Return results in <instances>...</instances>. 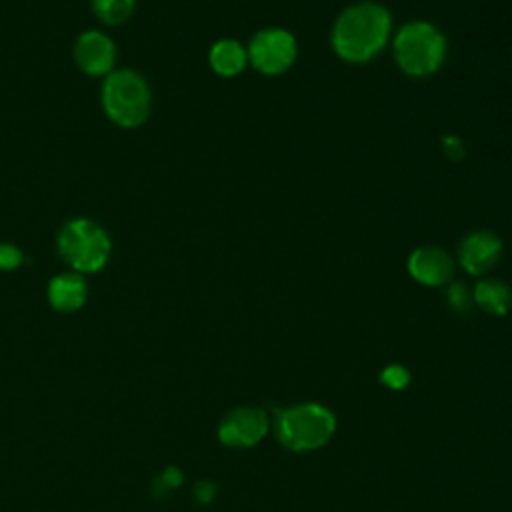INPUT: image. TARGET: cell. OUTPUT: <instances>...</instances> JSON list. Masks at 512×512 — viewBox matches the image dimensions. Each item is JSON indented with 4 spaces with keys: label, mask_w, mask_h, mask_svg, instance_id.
<instances>
[{
    "label": "cell",
    "mask_w": 512,
    "mask_h": 512,
    "mask_svg": "<svg viewBox=\"0 0 512 512\" xmlns=\"http://www.w3.org/2000/svg\"><path fill=\"white\" fill-rule=\"evenodd\" d=\"M160 480H162V484H164L168 490H172V488H178V486L182 484L184 474H182V470H180L178 466H166V468L162 470V474H160Z\"/></svg>",
    "instance_id": "obj_19"
},
{
    "label": "cell",
    "mask_w": 512,
    "mask_h": 512,
    "mask_svg": "<svg viewBox=\"0 0 512 512\" xmlns=\"http://www.w3.org/2000/svg\"><path fill=\"white\" fill-rule=\"evenodd\" d=\"M194 496H196V500H198L200 504L212 502L214 496H216V484L210 482V480H200V482H196V486H194Z\"/></svg>",
    "instance_id": "obj_18"
},
{
    "label": "cell",
    "mask_w": 512,
    "mask_h": 512,
    "mask_svg": "<svg viewBox=\"0 0 512 512\" xmlns=\"http://www.w3.org/2000/svg\"><path fill=\"white\" fill-rule=\"evenodd\" d=\"M442 146H444L446 156H450L452 160H460V158L464 156V146H462V142H460L458 136H446V138L442 140Z\"/></svg>",
    "instance_id": "obj_20"
},
{
    "label": "cell",
    "mask_w": 512,
    "mask_h": 512,
    "mask_svg": "<svg viewBox=\"0 0 512 512\" xmlns=\"http://www.w3.org/2000/svg\"><path fill=\"white\" fill-rule=\"evenodd\" d=\"M56 248L62 260L78 274L100 272L112 254L108 232L90 218H72L64 222L56 236Z\"/></svg>",
    "instance_id": "obj_3"
},
{
    "label": "cell",
    "mask_w": 512,
    "mask_h": 512,
    "mask_svg": "<svg viewBox=\"0 0 512 512\" xmlns=\"http://www.w3.org/2000/svg\"><path fill=\"white\" fill-rule=\"evenodd\" d=\"M408 272L424 286H444L454 276V258L440 246H420L408 256Z\"/></svg>",
    "instance_id": "obj_10"
},
{
    "label": "cell",
    "mask_w": 512,
    "mask_h": 512,
    "mask_svg": "<svg viewBox=\"0 0 512 512\" xmlns=\"http://www.w3.org/2000/svg\"><path fill=\"white\" fill-rule=\"evenodd\" d=\"M96 18L108 26L124 24L136 8V0H90Z\"/></svg>",
    "instance_id": "obj_14"
},
{
    "label": "cell",
    "mask_w": 512,
    "mask_h": 512,
    "mask_svg": "<svg viewBox=\"0 0 512 512\" xmlns=\"http://www.w3.org/2000/svg\"><path fill=\"white\" fill-rule=\"evenodd\" d=\"M76 66L92 78H106L116 64V46L100 30H86L74 42Z\"/></svg>",
    "instance_id": "obj_8"
},
{
    "label": "cell",
    "mask_w": 512,
    "mask_h": 512,
    "mask_svg": "<svg viewBox=\"0 0 512 512\" xmlns=\"http://www.w3.org/2000/svg\"><path fill=\"white\" fill-rule=\"evenodd\" d=\"M394 56L404 74L430 76L446 58L444 34L430 22H408L394 36Z\"/></svg>",
    "instance_id": "obj_5"
},
{
    "label": "cell",
    "mask_w": 512,
    "mask_h": 512,
    "mask_svg": "<svg viewBox=\"0 0 512 512\" xmlns=\"http://www.w3.org/2000/svg\"><path fill=\"white\" fill-rule=\"evenodd\" d=\"M268 412L260 406H238L218 424V438L230 448L256 446L268 432Z\"/></svg>",
    "instance_id": "obj_7"
},
{
    "label": "cell",
    "mask_w": 512,
    "mask_h": 512,
    "mask_svg": "<svg viewBox=\"0 0 512 512\" xmlns=\"http://www.w3.org/2000/svg\"><path fill=\"white\" fill-rule=\"evenodd\" d=\"M502 256V240L490 230L468 232L458 246L460 266L474 276H482L492 270Z\"/></svg>",
    "instance_id": "obj_9"
},
{
    "label": "cell",
    "mask_w": 512,
    "mask_h": 512,
    "mask_svg": "<svg viewBox=\"0 0 512 512\" xmlns=\"http://www.w3.org/2000/svg\"><path fill=\"white\" fill-rule=\"evenodd\" d=\"M448 304L456 312H468L474 304L472 290L462 282H452L450 288H448Z\"/></svg>",
    "instance_id": "obj_15"
},
{
    "label": "cell",
    "mask_w": 512,
    "mask_h": 512,
    "mask_svg": "<svg viewBox=\"0 0 512 512\" xmlns=\"http://www.w3.org/2000/svg\"><path fill=\"white\" fill-rule=\"evenodd\" d=\"M100 100L108 120L120 128L142 126L152 108L150 86L146 78L132 68L112 70L102 82Z\"/></svg>",
    "instance_id": "obj_2"
},
{
    "label": "cell",
    "mask_w": 512,
    "mask_h": 512,
    "mask_svg": "<svg viewBox=\"0 0 512 512\" xmlns=\"http://www.w3.org/2000/svg\"><path fill=\"white\" fill-rule=\"evenodd\" d=\"M336 432V416L316 402L284 408L276 416V438L292 452H310L324 446Z\"/></svg>",
    "instance_id": "obj_4"
},
{
    "label": "cell",
    "mask_w": 512,
    "mask_h": 512,
    "mask_svg": "<svg viewBox=\"0 0 512 512\" xmlns=\"http://www.w3.org/2000/svg\"><path fill=\"white\" fill-rule=\"evenodd\" d=\"M380 380H382V384H384L386 388L402 390V388H406L408 382H410V372H408L404 366H400V364H390V366H386V368L382 370Z\"/></svg>",
    "instance_id": "obj_16"
},
{
    "label": "cell",
    "mask_w": 512,
    "mask_h": 512,
    "mask_svg": "<svg viewBox=\"0 0 512 512\" xmlns=\"http://www.w3.org/2000/svg\"><path fill=\"white\" fill-rule=\"evenodd\" d=\"M24 262L22 250L12 244V242H0V270L2 272H12L20 268Z\"/></svg>",
    "instance_id": "obj_17"
},
{
    "label": "cell",
    "mask_w": 512,
    "mask_h": 512,
    "mask_svg": "<svg viewBox=\"0 0 512 512\" xmlns=\"http://www.w3.org/2000/svg\"><path fill=\"white\" fill-rule=\"evenodd\" d=\"M392 18L376 2L348 6L334 22L332 48L346 62H366L374 58L388 42Z\"/></svg>",
    "instance_id": "obj_1"
},
{
    "label": "cell",
    "mask_w": 512,
    "mask_h": 512,
    "mask_svg": "<svg viewBox=\"0 0 512 512\" xmlns=\"http://www.w3.org/2000/svg\"><path fill=\"white\" fill-rule=\"evenodd\" d=\"M248 62L262 74L276 76L286 72L296 60V40L288 30L266 28L254 34L248 48Z\"/></svg>",
    "instance_id": "obj_6"
},
{
    "label": "cell",
    "mask_w": 512,
    "mask_h": 512,
    "mask_svg": "<svg viewBox=\"0 0 512 512\" xmlns=\"http://www.w3.org/2000/svg\"><path fill=\"white\" fill-rule=\"evenodd\" d=\"M474 304L492 316H504L512 308V290L506 282L498 278H484L480 280L474 290Z\"/></svg>",
    "instance_id": "obj_13"
},
{
    "label": "cell",
    "mask_w": 512,
    "mask_h": 512,
    "mask_svg": "<svg viewBox=\"0 0 512 512\" xmlns=\"http://www.w3.org/2000/svg\"><path fill=\"white\" fill-rule=\"evenodd\" d=\"M88 298V284L82 274L70 270L48 282V302L58 312H76Z\"/></svg>",
    "instance_id": "obj_11"
},
{
    "label": "cell",
    "mask_w": 512,
    "mask_h": 512,
    "mask_svg": "<svg viewBox=\"0 0 512 512\" xmlns=\"http://www.w3.org/2000/svg\"><path fill=\"white\" fill-rule=\"evenodd\" d=\"M208 62L218 76L232 78L238 76L248 64V52L238 40L222 38L216 44H212L208 52Z\"/></svg>",
    "instance_id": "obj_12"
}]
</instances>
